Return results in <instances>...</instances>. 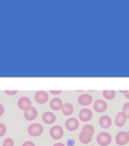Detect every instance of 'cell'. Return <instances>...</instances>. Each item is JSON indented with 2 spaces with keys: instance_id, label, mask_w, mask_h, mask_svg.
<instances>
[{
  "instance_id": "obj_1",
  "label": "cell",
  "mask_w": 129,
  "mask_h": 146,
  "mask_svg": "<svg viewBox=\"0 0 129 146\" xmlns=\"http://www.w3.org/2000/svg\"><path fill=\"white\" fill-rule=\"evenodd\" d=\"M27 132L30 136H40L43 134V125L40 123H33V124L29 125V127L27 129Z\"/></svg>"
},
{
  "instance_id": "obj_2",
  "label": "cell",
  "mask_w": 129,
  "mask_h": 146,
  "mask_svg": "<svg viewBox=\"0 0 129 146\" xmlns=\"http://www.w3.org/2000/svg\"><path fill=\"white\" fill-rule=\"evenodd\" d=\"M97 141L101 146L109 145L112 141L111 135L106 132H100L97 137Z\"/></svg>"
},
{
  "instance_id": "obj_3",
  "label": "cell",
  "mask_w": 129,
  "mask_h": 146,
  "mask_svg": "<svg viewBox=\"0 0 129 146\" xmlns=\"http://www.w3.org/2000/svg\"><path fill=\"white\" fill-rule=\"evenodd\" d=\"M50 136L55 140H59L62 139L64 135V130L59 125H54L52 126L50 130Z\"/></svg>"
},
{
  "instance_id": "obj_4",
  "label": "cell",
  "mask_w": 129,
  "mask_h": 146,
  "mask_svg": "<svg viewBox=\"0 0 129 146\" xmlns=\"http://www.w3.org/2000/svg\"><path fill=\"white\" fill-rule=\"evenodd\" d=\"M18 106L20 110L23 111H27L32 107V102L30 99L27 97H21L18 100Z\"/></svg>"
},
{
  "instance_id": "obj_5",
  "label": "cell",
  "mask_w": 129,
  "mask_h": 146,
  "mask_svg": "<svg viewBox=\"0 0 129 146\" xmlns=\"http://www.w3.org/2000/svg\"><path fill=\"white\" fill-rule=\"evenodd\" d=\"M116 142L118 145H125L129 142V136L127 132H119L116 136Z\"/></svg>"
},
{
  "instance_id": "obj_6",
  "label": "cell",
  "mask_w": 129,
  "mask_h": 146,
  "mask_svg": "<svg viewBox=\"0 0 129 146\" xmlns=\"http://www.w3.org/2000/svg\"><path fill=\"white\" fill-rule=\"evenodd\" d=\"M34 98H35V100L37 104H43L47 102L48 99H49V95H48L47 92H46V91H36Z\"/></svg>"
},
{
  "instance_id": "obj_7",
  "label": "cell",
  "mask_w": 129,
  "mask_h": 146,
  "mask_svg": "<svg viewBox=\"0 0 129 146\" xmlns=\"http://www.w3.org/2000/svg\"><path fill=\"white\" fill-rule=\"evenodd\" d=\"M79 126V123L77 120V119L71 117V118L68 119L65 122V128L68 131L73 132L77 129V128Z\"/></svg>"
},
{
  "instance_id": "obj_8",
  "label": "cell",
  "mask_w": 129,
  "mask_h": 146,
  "mask_svg": "<svg viewBox=\"0 0 129 146\" xmlns=\"http://www.w3.org/2000/svg\"><path fill=\"white\" fill-rule=\"evenodd\" d=\"M93 117V113L90 109L85 108L82 109L79 113V118L83 122H87L90 121Z\"/></svg>"
},
{
  "instance_id": "obj_9",
  "label": "cell",
  "mask_w": 129,
  "mask_h": 146,
  "mask_svg": "<svg viewBox=\"0 0 129 146\" xmlns=\"http://www.w3.org/2000/svg\"><path fill=\"white\" fill-rule=\"evenodd\" d=\"M93 108L95 110L96 112L97 113H103L107 110V104L106 101L101 99H98L95 101L93 104Z\"/></svg>"
},
{
  "instance_id": "obj_10",
  "label": "cell",
  "mask_w": 129,
  "mask_h": 146,
  "mask_svg": "<svg viewBox=\"0 0 129 146\" xmlns=\"http://www.w3.org/2000/svg\"><path fill=\"white\" fill-rule=\"evenodd\" d=\"M24 118L27 121H33L37 116V110H36V108L34 107H31L28 110L24 111Z\"/></svg>"
},
{
  "instance_id": "obj_11",
  "label": "cell",
  "mask_w": 129,
  "mask_h": 146,
  "mask_svg": "<svg viewBox=\"0 0 129 146\" xmlns=\"http://www.w3.org/2000/svg\"><path fill=\"white\" fill-rule=\"evenodd\" d=\"M92 136L93 135L87 131H81L79 135V140L82 144L87 145L89 144L92 140Z\"/></svg>"
},
{
  "instance_id": "obj_12",
  "label": "cell",
  "mask_w": 129,
  "mask_h": 146,
  "mask_svg": "<svg viewBox=\"0 0 129 146\" xmlns=\"http://www.w3.org/2000/svg\"><path fill=\"white\" fill-rule=\"evenodd\" d=\"M78 103L82 106H87V105L91 104L93 100L92 96L88 94H81L78 98Z\"/></svg>"
},
{
  "instance_id": "obj_13",
  "label": "cell",
  "mask_w": 129,
  "mask_h": 146,
  "mask_svg": "<svg viewBox=\"0 0 129 146\" xmlns=\"http://www.w3.org/2000/svg\"><path fill=\"white\" fill-rule=\"evenodd\" d=\"M42 119H43V122L46 124H52L56 121V117L55 116V114L52 112H45L42 116Z\"/></svg>"
},
{
  "instance_id": "obj_14",
  "label": "cell",
  "mask_w": 129,
  "mask_h": 146,
  "mask_svg": "<svg viewBox=\"0 0 129 146\" xmlns=\"http://www.w3.org/2000/svg\"><path fill=\"white\" fill-rule=\"evenodd\" d=\"M126 119H127V118H126L125 113L123 112H120L116 115L115 123L118 127H123L126 123Z\"/></svg>"
},
{
  "instance_id": "obj_15",
  "label": "cell",
  "mask_w": 129,
  "mask_h": 146,
  "mask_svg": "<svg viewBox=\"0 0 129 146\" xmlns=\"http://www.w3.org/2000/svg\"><path fill=\"white\" fill-rule=\"evenodd\" d=\"M99 123L100 126L103 129H109L112 125V119L109 116L105 115L100 117Z\"/></svg>"
},
{
  "instance_id": "obj_16",
  "label": "cell",
  "mask_w": 129,
  "mask_h": 146,
  "mask_svg": "<svg viewBox=\"0 0 129 146\" xmlns=\"http://www.w3.org/2000/svg\"><path fill=\"white\" fill-rule=\"evenodd\" d=\"M62 105H63L62 100L60 98H55L52 99L50 103V107L53 110H61L62 107Z\"/></svg>"
},
{
  "instance_id": "obj_17",
  "label": "cell",
  "mask_w": 129,
  "mask_h": 146,
  "mask_svg": "<svg viewBox=\"0 0 129 146\" xmlns=\"http://www.w3.org/2000/svg\"><path fill=\"white\" fill-rule=\"evenodd\" d=\"M61 110L64 115L70 116V115L72 114L73 112H74V107H73V105L71 104H70V103H65V104H63Z\"/></svg>"
},
{
  "instance_id": "obj_18",
  "label": "cell",
  "mask_w": 129,
  "mask_h": 146,
  "mask_svg": "<svg viewBox=\"0 0 129 146\" xmlns=\"http://www.w3.org/2000/svg\"><path fill=\"white\" fill-rule=\"evenodd\" d=\"M103 95L107 100H112L116 97V91H103Z\"/></svg>"
},
{
  "instance_id": "obj_19",
  "label": "cell",
  "mask_w": 129,
  "mask_h": 146,
  "mask_svg": "<svg viewBox=\"0 0 129 146\" xmlns=\"http://www.w3.org/2000/svg\"><path fill=\"white\" fill-rule=\"evenodd\" d=\"M82 131H87L93 135L94 133V127L92 125H85L82 128Z\"/></svg>"
},
{
  "instance_id": "obj_20",
  "label": "cell",
  "mask_w": 129,
  "mask_h": 146,
  "mask_svg": "<svg viewBox=\"0 0 129 146\" xmlns=\"http://www.w3.org/2000/svg\"><path fill=\"white\" fill-rule=\"evenodd\" d=\"M2 146H15V143H14L13 139L11 138H6L3 141V144Z\"/></svg>"
},
{
  "instance_id": "obj_21",
  "label": "cell",
  "mask_w": 129,
  "mask_h": 146,
  "mask_svg": "<svg viewBox=\"0 0 129 146\" xmlns=\"http://www.w3.org/2000/svg\"><path fill=\"white\" fill-rule=\"evenodd\" d=\"M122 112L126 116V118L129 119V103H126L122 107Z\"/></svg>"
},
{
  "instance_id": "obj_22",
  "label": "cell",
  "mask_w": 129,
  "mask_h": 146,
  "mask_svg": "<svg viewBox=\"0 0 129 146\" xmlns=\"http://www.w3.org/2000/svg\"><path fill=\"white\" fill-rule=\"evenodd\" d=\"M7 128L4 123H0V137H2L6 133Z\"/></svg>"
},
{
  "instance_id": "obj_23",
  "label": "cell",
  "mask_w": 129,
  "mask_h": 146,
  "mask_svg": "<svg viewBox=\"0 0 129 146\" xmlns=\"http://www.w3.org/2000/svg\"><path fill=\"white\" fill-rule=\"evenodd\" d=\"M5 94H7L8 95H15V94H16L18 93V91L17 90H14V91H9V90H6V91H5Z\"/></svg>"
},
{
  "instance_id": "obj_24",
  "label": "cell",
  "mask_w": 129,
  "mask_h": 146,
  "mask_svg": "<svg viewBox=\"0 0 129 146\" xmlns=\"http://www.w3.org/2000/svg\"><path fill=\"white\" fill-rule=\"evenodd\" d=\"M22 146H36L35 144L31 141H26L25 142H24L22 145Z\"/></svg>"
},
{
  "instance_id": "obj_25",
  "label": "cell",
  "mask_w": 129,
  "mask_h": 146,
  "mask_svg": "<svg viewBox=\"0 0 129 146\" xmlns=\"http://www.w3.org/2000/svg\"><path fill=\"white\" fill-rule=\"evenodd\" d=\"M50 92H51V94H60L62 93V91L61 90H59V91H52V90H51L50 91Z\"/></svg>"
},
{
  "instance_id": "obj_26",
  "label": "cell",
  "mask_w": 129,
  "mask_h": 146,
  "mask_svg": "<svg viewBox=\"0 0 129 146\" xmlns=\"http://www.w3.org/2000/svg\"><path fill=\"white\" fill-rule=\"evenodd\" d=\"M4 112H5L4 107H3V106H2V104H0V116L3 115V113H4Z\"/></svg>"
},
{
  "instance_id": "obj_27",
  "label": "cell",
  "mask_w": 129,
  "mask_h": 146,
  "mask_svg": "<svg viewBox=\"0 0 129 146\" xmlns=\"http://www.w3.org/2000/svg\"><path fill=\"white\" fill-rule=\"evenodd\" d=\"M53 146H65L63 143H61V142H58V143H56Z\"/></svg>"
},
{
  "instance_id": "obj_28",
  "label": "cell",
  "mask_w": 129,
  "mask_h": 146,
  "mask_svg": "<svg viewBox=\"0 0 129 146\" xmlns=\"http://www.w3.org/2000/svg\"><path fill=\"white\" fill-rule=\"evenodd\" d=\"M125 98H128V99H129V91H128L127 93L125 94Z\"/></svg>"
},
{
  "instance_id": "obj_29",
  "label": "cell",
  "mask_w": 129,
  "mask_h": 146,
  "mask_svg": "<svg viewBox=\"0 0 129 146\" xmlns=\"http://www.w3.org/2000/svg\"><path fill=\"white\" fill-rule=\"evenodd\" d=\"M120 91L121 93H122V94H125L127 93L128 91Z\"/></svg>"
},
{
  "instance_id": "obj_30",
  "label": "cell",
  "mask_w": 129,
  "mask_h": 146,
  "mask_svg": "<svg viewBox=\"0 0 129 146\" xmlns=\"http://www.w3.org/2000/svg\"><path fill=\"white\" fill-rule=\"evenodd\" d=\"M128 132V136H129V131H128V132Z\"/></svg>"
},
{
  "instance_id": "obj_31",
  "label": "cell",
  "mask_w": 129,
  "mask_h": 146,
  "mask_svg": "<svg viewBox=\"0 0 129 146\" xmlns=\"http://www.w3.org/2000/svg\"><path fill=\"white\" fill-rule=\"evenodd\" d=\"M91 146H94V145H91Z\"/></svg>"
}]
</instances>
